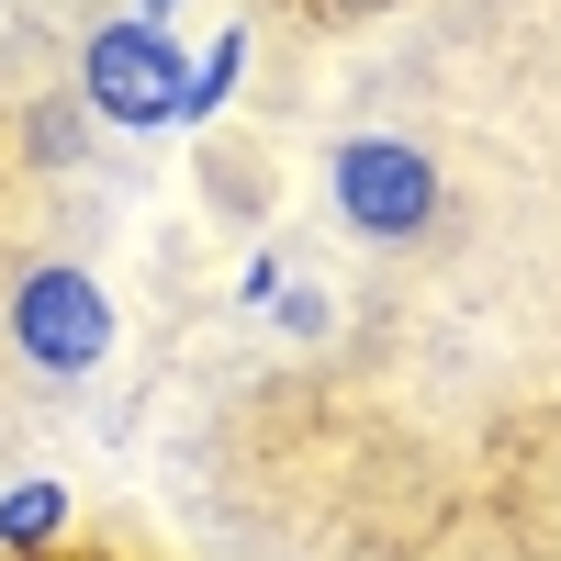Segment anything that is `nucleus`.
I'll use <instances>...</instances> for the list:
<instances>
[{"label":"nucleus","instance_id":"obj_8","mask_svg":"<svg viewBox=\"0 0 561 561\" xmlns=\"http://www.w3.org/2000/svg\"><path fill=\"white\" fill-rule=\"evenodd\" d=\"M135 12H180V0H135Z\"/></svg>","mask_w":561,"mask_h":561},{"label":"nucleus","instance_id":"obj_7","mask_svg":"<svg viewBox=\"0 0 561 561\" xmlns=\"http://www.w3.org/2000/svg\"><path fill=\"white\" fill-rule=\"evenodd\" d=\"M325 12H393V0H325Z\"/></svg>","mask_w":561,"mask_h":561},{"label":"nucleus","instance_id":"obj_6","mask_svg":"<svg viewBox=\"0 0 561 561\" xmlns=\"http://www.w3.org/2000/svg\"><path fill=\"white\" fill-rule=\"evenodd\" d=\"M23 147H34L45 169H57V158H79V113H68V102H45V113L23 124Z\"/></svg>","mask_w":561,"mask_h":561},{"label":"nucleus","instance_id":"obj_3","mask_svg":"<svg viewBox=\"0 0 561 561\" xmlns=\"http://www.w3.org/2000/svg\"><path fill=\"white\" fill-rule=\"evenodd\" d=\"M12 337H23V359L45 370V382L102 370V348H113V304H102V280L68 270V259L23 270V280H12Z\"/></svg>","mask_w":561,"mask_h":561},{"label":"nucleus","instance_id":"obj_2","mask_svg":"<svg viewBox=\"0 0 561 561\" xmlns=\"http://www.w3.org/2000/svg\"><path fill=\"white\" fill-rule=\"evenodd\" d=\"M325 192H337V214L359 237H382V248L438 225V169H427V147H404V135H348V147L325 158Z\"/></svg>","mask_w":561,"mask_h":561},{"label":"nucleus","instance_id":"obj_1","mask_svg":"<svg viewBox=\"0 0 561 561\" xmlns=\"http://www.w3.org/2000/svg\"><path fill=\"white\" fill-rule=\"evenodd\" d=\"M79 102L124 124V135H147V124H180L192 113V68H180V45L158 12H135V23H102L79 45Z\"/></svg>","mask_w":561,"mask_h":561},{"label":"nucleus","instance_id":"obj_4","mask_svg":"<svg viewBox=\"0 0 561 561\" xmlns=\"http://www.w3.org/2000/svg\"><path fill=\"white\" fill-rule=\"evenodd\" d=\"M57 528H68V494L57 483H12V494H0V550H45Z\"/></svg>","mask_w":561,"mask_h":561},{"label":"nucleus","instance_id":"obj_5","mask_svg":"<svg viewBox=\"0 0 561 561\" xmlns=\"http://www.w3.org/2000/svg\"><path fill=\"white\" fill-rule=\"evenodd\" d=\"M237 79H248V34H214V57L192 68V113H180V124H214L225 102H237Z\"/></svg>","mask_w":561,"mask_h":561}]
</instances>
